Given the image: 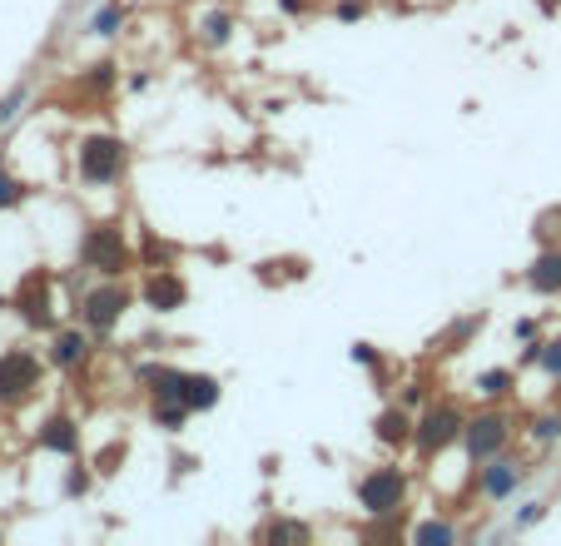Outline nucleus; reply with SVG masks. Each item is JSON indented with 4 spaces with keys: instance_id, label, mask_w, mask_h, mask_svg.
Segmentation results:
<instances>
[{
    "instance_id": "2eb2a0df",
    "label": "nucleus",
    "mask_w": 561,
    "mask_h": 546,
    "mask_svg": "<svg viewBox=\"0 0 561 546\" xmlns=\"http://www.w3.org/2000/svg\"><path fill=\"white\" fill-rule=\"evenodd\" d=\"M80 358H85V338H80V333H65V338L55 343V363L70 368V363H80Z\"/></svg>"
},
{
    "instance_id": "6ab92c4d",
    "label": "nucleus",
    "mask_w": 561,
    "mask_h": 546,
    "mask_svg": "<svg viewBox=\"0 0 561 546\" xmlns=\"http://www.w3.org/2000/svg\"><path fill=\"white\" fill-rule=\"evenodd\" d=\"M537 437H561V417H542L537 422Z\"/></svg>"
},
{
    "instance_id": "dca6fc26",
    "label": "nucleus",
    "mask_w": 561,
    "mask_h": 546,
    "mask_svg": "<svg viewBox=\"0 0 561 546\" xmlns=\"http://www.w3.org/2000/svg\"><path fill=\"white\" fill-rule=\"evenodd\" d=\"M457 532L447 527V522H427V527H418V542H452Z\"/></svg>"
},
{
    "instance_id": "f257e3e1",
    "label": "nucleus",
    "mask_w": 561,
    "mask_h": 546,
    "mask_svg": "<svg viewBox=\"0 0 561 546\" xmlns=\"http://www.w3.org/2000/svg\"><path fill=\"white\" fill-rule=\"evenodd\" d=\"M403 472H393V467H383V472H368L363 482H358V502L368 507V512H398V502H403Z\"/></svg>"
},
{
    "instance_id": "9b49d317",
    "label": "nucleus",
    "mask_w": 561,
    "mask_h": 546,
    "mask_svg": "<svg viewBox=\"0 0 561 546\" xmlns=\"http://www.w3.org/2000/svg\"><path fill=\"white\" fill-rule=\"evenodd\" d=\"M179 398L189 403V412L214 408V403H219V383H214V378H184V393H179Z\"/></svg>"
},
{
    "instance_id": "7ed1b4c3",
    "label": "nucleus",
    "mask_w": 561,
    "mask_h": 546,
    "mask_svg": "<svg viewBox=\"0 0 561 546\" xmlns=\"http://www.w3.org/2000/svg\"><path fill=\"white\" fill-rule=\"evenodd\" d=\"M85 264L100 273H120L130 264V249H125V239H120V229H95L90 239H85Z\"/></svg>"
},
{
    "instance_id": "aec40b11",
    "label": "nucleus",
    "mask_w": 561,
    "mask_h": 546,
    "mask_svg": "<svg viewBox=\"0 0 561 546\" xmlns=\"http://www.w3.org/2000/svg\"><path fill=\"white\" fill-rule=\"evenodd\" d=\"M542 363H547L552 373H561V343H547V353H542Z\"/></svg>"
},
{
    "instance_id": "9d476101",
    "label": "nucleus",
    "mask_w": 561,
    "mask_h": 546,
    "mask_svg": "<svg viewBox=\"0 0 561 546\" xmlns=\"http://www.w3.org/2000/svg\"><path fill=\"white\" fill-rule=\"evenodd\" d=\"M40 447H50V452H75V447H80V437H75V422H65V417L45 422V432H40Z\"/></svg>"
},
{
    "instance_id": "ddd939ff",
    "label": "nucleus",
    "mask_w": 561,
    "mask_h": 546,
    "mask_svg": "<svg viewBox=\"0 0 561 546\" xmlns=\"http://www.w3.org/2000/svg\"><path fill=\"white\" fill-rule=\"evenodd\" d=\"M20 308H25V318H30V323H45V318H50V303H45V283H40V278H30V283H25Z\"/></svg>"
},
{
    "instance_id": "a211bd4d",
    "label": "nucleus",
    "mask_w": 561,
    "mask_h": 546,
    "mask_svg": "<svg viewBox=\"0 0 561 546\" xmlns=\"http://www.w3.org/2000/svg\"><path fill=\"white\" fill-rule=\"evenodd\" d=\"M15 199H20V184L10 174H0V204H15Z\"/></svg>"
},
{
    "instance_id": "20e7f679",
    "label": "nucleus",
    "mask_w": 561,
    "mask_h": 546,
    "mask_svg": "<svg viewBox=\"0 0 561 546\" xmlns=\"http://www.w3.org/2000/svg\"><path fill=\"white\" fill-rule=\"evenodd\" d=\"M40 383V363L30 353H5L0 358V398H25Z\"/></svg>"
},
{
    "instance_id": "6e6552de",
    "label": "nucleus",
    "mask_w": 561,
    "mask_h": 546,
    "mask_svg": "<svg viewBox=\"0 0 561 546\" xmlns=\"http://www.w3.org/2000/svg\"><path fill=\"white\" fill-rule=\"evenodd\" d=\"M144 298H149V308H159V313H169V308H179L184 303V283L174 278V273H154L149 278V288H144Z\"/></svg>"
},
{
    "instance_id": "f03ea898",
    "label": "nucleus",
    "mask_w": 561,
    "mask_h": 546,
    "mask_svg": "<svg viewBox=\"0 0 561 546\" xmlns=\"http://www.w3.org/2000/svg\"><path fill=\"white\" fill-rule=\"evenodd\" d=\"M120 164H125V149H120L115 139H90V144H80V174H85L90 184L120 179Z\"/></svg>"
},
{
    "instance_id": "39448f33",
    "label": "nucleus",
    "mask_w": 561,
    "mask_h": 546,
    "mask_svg": "<svg viewBox=\"0 0 561 546\" xmlns=\"http://www.w3.org/2000/svg\"><path fill=\"white\" fill-rule=\"evenodd\" d=\"M457 432H462V417H457V412H452V408H432L418 422V447H422V452H442Z\"/></svg>"
},
{
    "instance_id": "4468645a",
    "label": "nucleus",
    "mask_w": 561,
    "mask_h": 546,
    "mask_svg": "<svg viewBox=\"0 0 561 546\" xmlns=\"http://www.w3.org/2000/svg\"><path fill=\"white\" fill-rule=\"evenodd\" d=\"M378 437L383 442H408V417L403 412H383L378 417Z\"/></svg>"
},
{
    "instance_id": "f8f14e48",
    "label": "nucleus",
    "mask_w": 561,
    "mask_h": 546,
    "mask_svg": "<svg viewBox=\"0 0 561 546\" xmlns=\"http://www.w3.org/2000/svg\"><path fill=\"white\" fill-rule=\"evenodd\" d=\"M527 283H532V288H542V293L561 288V254H542V259L532 264V273H527Z\"/></svg>"
},
{
    "instance_id": "1a4fd4ad",
    "label": "nucleus",
    "mask_w": 561,
    "mask_h": 546,
    "mask_svg": "<svg viewBox=\"0 0 561 546\" xmlns=\"http://www.w3.org/2000/svg\"><path fill=\"white\" fill-rule=\"evenodd\" d=\"M517 482H522L517 462H492V467L482 472V492H487V497H507Z\"/></svg>"
},
{
    "instance_id": "4be33fe9",
    "label": "nucleus",
    "mask_w": 561,
    "mask_h": 546,
    "mask_svg": "<svg viewBox=\"0 0 561 546\" xmlns=\"http://www.w3.org/2000/svg\"><path fill=\"white\" fill-rule=\"evenodd\" d=\"M115 25H120V10H105V15H100V35H110Z\"/></svg>"
},
{
    "instance_id": "423d86ee",
    "label": "nucleus",
    "mask_w": 561,
    "mask_h": 546,
    "mask_svg": "<svg viewBox=\"0 0 561 546\" xmlns=\"http://www.w3.org/2000/svg\"><path fill=\"white\" fill-rule=\"evenodd\" d=\"M502 442H507V417H497V412H487V417H477V422L467 427V452H472V462H487Z\"/></svg>"
},
{
    "instance_id": "412c9836",
    "label": "nucleus",
    "mask_w": 561,
    "mask_h": 546,
    "mask_svg": "<svg viewBox=\"0 0 561 546\" xmlns=\"http://www.w3.org/2000/svg\"><path fill=\"white\" fill-rule=\"evenodd\" d=\"M224 35H229V20L214 15V20H209V40H224Z\"/></svg>"
},
{
    "instance_id": "f3484780",
    "label": "nucleus",
    "mask_w": 561,
    "mask_h": 546,
    "mask_svg": "<svg viewBox=\"0 0 561 546\" xmlns=\"http://www.w3.org/2000/svg\"><path fill=\"white\" fill-rule=\"evenodd\" d=\"M477 388H482L487 398H497V393H507V373H487V378H482Z\"/></svg>"
},
{
    "instance_id": "0eeeda50",
    "label": "nucleus",
    "mask_w": 561,
    "mask_h": 546,
    "mask_svg": "<svg viewBox=\"0 0 561 546\" xmlns=\"http://www.w3.org/2000/svg\"><path fill=\"white\" fill-rule=\"evenodd\" d=\"M125 308H130L125 288H95V293L85 298V308H80V313H85V323H90V328H110Z\"/></svg>"
}]
</instances>
